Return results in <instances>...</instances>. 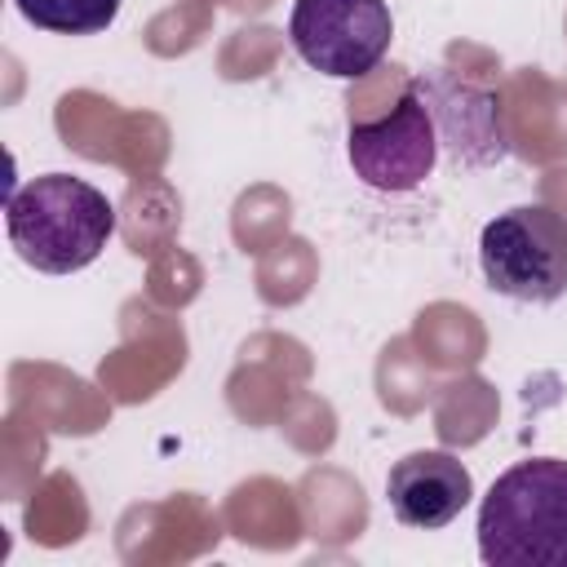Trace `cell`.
<instances>
[{"instance_id": "1", "label": "cell", "mask_w": 567, "mask_h": 567, "mask_svg": "<svg viewBox=\"0 0 567 567\" xmlns=\"http://www.w3.org/2000/svg\"><path fill=\"white\" fill-rule=\"evenodd\" d=\"M4 230L13 252L44 275H71L97 261L115 235L111 199L71 173H44L4 199Z\"/></svg>"}, {"instance_id": "2", "label": "cell", "mask_w": 567, "mask_h": 567, "mask_svg": "<svg viewBox=\"0 0 567 567\" xmlns=\"http://www.w3.org/2000/svg\"><path fill=\"white\" fill-rule=\"evenodd\" d=\"M478 558L487 567H567V461L532 456L487 487Z\"/></svg>"}, {"instance_id": "3", "label": "cell", "mask_w": 567, "mask_h": 567, "mask_svg": "<svg viewBox=\"0 0 567 567\" xmlns=\"http://www.w3.org/2000/svg\"><path fill=\"white\" fill-rule=\"evenodd\" d=\"M478 266L492 292L549 306L567 292V217L523 204L492 217L478 235Z\"/></svg>"}, {"instance_id": "4", "label": "cell", "mask_w": 567, "mask_h": 567, "mask_svg": "<svg viewBox=\"0 0 567 567\" xmlns=\"http://www.w3.org/2000/svg\"><path fill=\"white\" fill-rule=\"evenodd\" d=\"M288 40L306 66L332 80H354L385 58L394 40V18L385 0H297L288 18Z\"/></svg>"}, {"instance_id": "5", "label": "cell", "mask_w": 567, "mask_h": 567, "mask_svg": "<svg viewBox=\"0 0 567 567\" xmlns=\"http://www.w3.org/2000/svg\"><path fill=\"white\" fill-rule=\"evenodd\" d=\"M346 151H350L354 177H363L372 190H385V195L416 190L439 159V128L416 84H408V93L381 120L350 124Z\"/></svg>"}, {"instance_id": "6", "label": "cell", "mask_w": 567, "mask_h": 567, "mask_svg": "<svg viewBox=\"0 0 567 567\" xmlns=\"http://www.w3.org/2000/svg\"><path fill=\"white\" fill-rule=\"evenodd\" d=\"M474 496V478L470 470L452 456V452H408L403 461L390 465L385 478V501L390 514L403 527H447Z\"/></svg>"}, {"instance_id": "7", "label": "cell", "mask_w": 567, "mask_h": 567, "mask_svg": "<svg viewBox=\"0 0 567 567\" xmlns=\"http://www.w3.org/2000/svg\"><path fill=\"white\" fill-rule=\"evenodd\" d=\"M416 93L425 97L439 142H447L456 164H496L505 159V124H501V102L474 84H452V80H412Z\"/></svg>"}, {"instance_id": "8", "label": "cell", "mask_w": 567, "mask_h": 567, "mask_svg": "<svg viewBox=\"0 0 567 567\" xmlns=\"http://www.w3.org/2000/svg\"><path fill=\"white\" fill-rule=\"evenodd\" d=\"M18 13L40 27V31H58V35H93L106 31L120 13V0H13Z\"/></svg>"}]
</instances>
